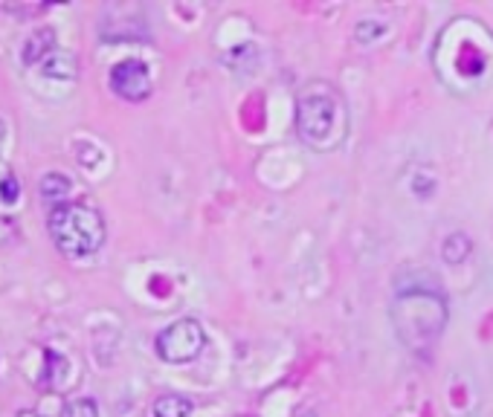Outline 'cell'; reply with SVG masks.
Listing matches in <instances>:
<instances>
[{
  "instance_id": "3957f363",
  "label": "cell",
  "mask_w": 493,
  "mask_h": 417,
  "mask_svg": "<svg viewBox=\"0 0 493 417\" xmlns=\"http://www.w3.org/2000/svg\"><path fill=\"white\" fill-rule=\"evenodd\" d=\"M296 131L313 151H328L346 136V116L334 93H305L296 102Z\"/></svg>"
},
{
  "instance_id": "277c9868",
  "label": "cell",
  "mask_w": 493,
  "mask_h": 417,
  "mask_svg": "<svg viewBox=\"0 0 493 417\" xmlns=\"http://www.w3.org/2000/svg\"><path fill=\"white\" fill-rule=\"evenodd\" d=\"M154 348L163 363L183 366L203 354V348H207V330H203L198 319H177L166 330L157 333Z\"/></svg>"
},
{
  "instance_id": "6da1fadb",
  "label": "cell",
  "mask_w": 493,
  "mask_h": 417,
  "mask_svg": "<svg viewBox=\"0 0 493 417\" xmlns=\"http://www.w3.org/2000/svg\"><path fill=\"white\" fill-rule=\"evenodd\" d=\"M395 330L398 337L413 348V351H427L430 345L444 333L447 325V301L438 293L427 290H413V293L398 296L392 308Z\"/></svg>"
},
{
  "instance_id": "4fadbf2b",
  "label": "cell",
  "mask_w": 493,
  "mask_h": 417,
  "mask_svg": "<svg viewBox=\"0 0 493 417\" xmlns=\"http://www.w3.org/2000/svg\"><path fill=\"white\" fill-rule=\"evenodd\" d=\"M293 417H320V414L311 409H302V412H293Z\"/></svg>"
},
{
  "instance_id": "9a60e30c",
  "label": "cell",
  "mask_w": 493,
  "mask_h": 417,
  "mask_svg": "<svg viewBox=\"0 0 493 417\" xmlns=\"http://www.w3.org/2000/svg\"><path fill=\"white\" fill-rule=\"evenodd\" d=\"M15 417H44V414H38V412H21V414H15Z\"/></svg>"
},
{
  "instance_id": "8992f818",
  "label": "cell",
  "mask_w": 493,
  "mask_h": 417,
  "mask_svg": "<svg viewBox=\"0 0 493 417\" xmlns=\"http://www.w3.org/2000/svg\"><path fill=\"white\" fill-rule=\"evenodd\" d=\"M50 52H56V32L50 30V26H41V30H35L30 38H26L23 44V64L26 67H35L47 59Z\"/></svg>"
},
{
  "instance_id": "8fae6325",
  "label": "cell",
  "mask_w": 493,
  "mask_h": 417,
  "mask_svg": "<svg viewBox=\"0 0 493 417\" xmlns=\"http://www.w3.org/2000/svg\"><path fill=\"white\" fill-rule=\"evenodd\" d=\"M61 417H99V409L90 397H76L70 403H64Z\"/></svg>"
},
{
  "instance_id": "52a82bcc",
  "label": "cell",
  "mask_w": 493,
  "mask_h": 417,
  "mask_svg": "<svg viewBox=\"0 0 493 417\" xmlns=\"http://www.w3.org/2000/svg\"><path fill=\"white\" fill-rule=\"evenodd\" d=\"M41 70V76H47V79H56V81H73L76 79V55L73 52H67V50H56V52H50L44 61L38 64Z\"/></svg>"
},
{
  "instance_id": "ba28073f",
  "label": "cell",
  "mask_w": 493,
  "mask_h": 417,
  "mask_svg": "<svg viewBox=\"0 0 493 417\" xmlns=\"http://www.w3.org/2000/svg\"><path fill=\"white\" fill-rule=\"evenodd\" d=\"M73 183H70V177L61 174V171H50L41 177V198H44L52 208L61 206L67 200V194H70Z\"/></svg>"
},
{
  "instance_id": "30bf717a",
  "label": "cell",
  "mask_w": 493,
  "mask_h": 417,
  "mask_svg": "<svg viewBox=\"0 0 493 417\" xmlns=\"http://www.w3.org/2000/svg\"><path fill=\"white\" fill-rule=\"evenodd\" d=\"M470 249H473V244H470V238H468L464 232H453V235H450V238H444V244H442L444 261H450V264L468 261Z\"/></svg>"
},
{
  "instance_id": "7a4b0ae2",
  "label": "cell",
  "mask_w": 493,
  "mask_h": 417,
  "mask_svg": "<svg viewBox=\"0 0 493 417\" xmlns=\"http://www.w3.org/2000/svg\"><path fill=\"white\" fill-rule=\"evenodd\" d=\"M50 238L67 258L93 255L105 241V220L93 206L85 203H61L50 212L47 220Z\"/></svg>"
},
{
  "instance_id": "5b68a950",
  "label": "cell",
  "mask_w": 493,
  "mask_h": 417,
  "mask_svg": "<svg viewBox=\"0 0 493 417\" xmlns=\"http://www.w3.org/2000/svg\"><path fill=\"white\" fill-rule=\"evenodd\" d=\"M111 90L126 102H143L152 96V73L140 59H126L111 70Z\"/></svg>"
},
{
  "instance_id": "5bb4252c",
  "label": "cell",
  "mask_w": 493,
  "mask_h": 417,
  "mask_svg": "<svg viewBox=\"0 0 493 417\" xmlns=\"http://www.w3.org/2000/svg\"><path fill=\"white\" fill-rule=\"evenodd\" d=\"M4 139H6V125H4V119H0V148H4Z\"/></svg>"
},
{
  "instance_id": "7c38bea8",
  "label": "cell",
  "mask_w": 493,
  "mask_h": 417,
  "mask_svg": "<svg viewBox=\"0 0 493 417\" xmlns=\"http://www.w3.org/2000/svg\"><path fill=\"white\" fill-rule=\"evenodd\" d=\"M21 198V183L15 174H6L4 180H0V200H4L6 206H12Z\"/></svg>"
},
{
  "instance_id": "9c48e42d",
  "label": "cell",
  "mask_w": 493,
  "mask_h": 417,
  "mask_svg": "<svg viewBox=\"0 0 493 417\" xmlns=\"http://www.w3.org/2000/svg\"><path fill=\"white\" fill-rule=\"evenodd\" d=\"M191 400L183 394H163L154 400V417H189L191 414Z\"/></svg>"
}]
</instances>
